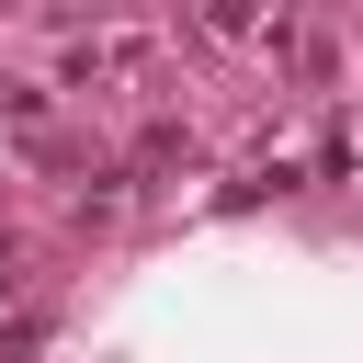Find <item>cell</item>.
I'll return each mask as SVG.
<instances>
[{"mask_svg": "<svg viewBox=\"0 0 363 363\" xmlns=\"http://www.w3.org/2000/svg\"><path fill=\"white\" fill-rule=\"evenodd\" d=\"M147 68V34H113V45H79L68 57V79H136Z\"/></svg>", "mask_w": 363, "mask_h": 363, "instance_id": "6da1fadb", "label": "cell"}]
</instances>
